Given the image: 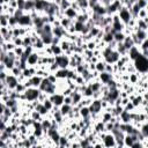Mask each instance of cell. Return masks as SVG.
Listing matches in <instances>:
<instances>
[{"label":"cell","instance_id":"3957f363","mask_svg":"<svg viewBox=\"0 0 148 148\" xmlns=\"http://www.w3.org/2000/svg\"><path fill=\"white\" fill-rule=\"evenodd\" d=\"M118 15H119V17H120L121 22H123L125 25H127V24H128V22H130V20L132 18V14H131L130 9H128L126 6H123V7L119 9Z\"/></svg>","mask_w":148,"mask_h":148},{"label":"cell","instance_id":"484cf974","mask_svg":"<svg viewBox=\"0 0 148 148\" xmlns=\"http://www.w3.org/2000/svg\"><path fill=\"white\" fill-rule=\"evenodd\" d=\"M139 77H140V74L138 73H131L130 76H128V82L134 84V83H138L139 82Z\"/></svg>","mask_w":148,"mask_h":148},{"label":"cell","instance_id":"ac0fdd59","mask_svg":"<svg viewBox=\"0 0 148 148\" xmlns=\"http://www.w3.org/2000/svg\"><path fill=\"white\" fill-rule=\"evenodd\" d=\"M126 38V35L124 31H117L113 34V39L117 42V43H121L124 42V39Z\"/></svg>","mask_w":148,"mask_h":148},{"label":"cell","instance_id":"7a4b0ae2","mask_svg":"<svg viewBox=\"0 0 148 148\" xmlns=\"http://www.w3.org/2000/svg\"><path fill=\"white\" fill-rule=\"evenodd\" d=\"M40 90L39 88H36V87H31V88H28L25 89L24 91V95H25V98H27V102H34V101H37L39 95H40Z\"/></svg>","mask_w":148,"mask_h":148},{"label":"cell","instance_id":"44dd1931","mask_svg":"<svg viewBox=\"0 0 148 148\" xmlns=\"http://www.w3.org/2000/svg\"><path fill=\"white\" fill-rule=\"evenodd\" d=\"M124 45H125V47H126V50L128 51L132 46H134L135 44H134V42H133V39H132V37H131V35L130 36H126V38L124 39Z\"/></svg>","mask_w":148,"mask_h":148},{"label":"cell","instance_id":"83f0119b","mask_svg":"<svg viewBox=\"0 0 148 148\" xmlns=\"http://www.w3.org/2000/svg\"><path fill=\"white\" fill-rule=\"evenodd\" d=\"M112 117H113V116H112V113H111L110 111L105 110V111L103 112V114H102V121L108 123V121H110V120H111V118H112Z\"/></svg>","mask_w":148,"mask_h":148},{"label":"cell","instance_id":"d6a6232c","mask_svg":"<svg viewBox=\"0 0 148 148\" xmlns=\"http://www.w3.org/2000/svg\"><path fill=\"white\" fill-rule=\"evenodd\" d=\"M142 101H143V96H135L133 99H132V103L135 108H138L139 105L142 104Z\"/></svg>","mask_w":148,"mask_h":148},{"label":"cell","instance_id":"7c38bea8","mask_svg":"<svg viewBox=\"0 0 148 148\" xmlns=\"http://www.w3.org/2000/svg\"><path fill=\"white\" fill-rule=\"evenodd\" d=\"M77 14H79V12H77L76 9H74L72 6H71V7H68V8H67V9L64 12V15H65L66 17L71 18V20H76Z\"/></svg>","mask_w":148,"mask_h":148},{"label":"cell","instance_id":"ffe728a7","mask_svg":"<svg viewBox=\"0 0 148 148\" xmlns=\"http://www.w3.org/2000/svg\"><path fill=\"white\" fill-rule=\"evenodd\" d=\"M79 112H80L81 118H87L90 116V110H89V106H87V105H83L82 108H80Z\"/></svg>","mask_w":148,"mask_h":148},{"label":"cell","instance_id":"30bf717a","mask_svg":"<svg viewBox=\"0 0 148 148\" xmlns=\"http://www.w3.org/2000/svg\"><path fill=\"white\" fill-rule=\"evenodd\" d=\"M39 58H40L39 53H38L37 51H34V52L28 57V59H27V64H28V66L30 67V66H36V65H38V60H39Z\"/></svg>","mask_w":148,"mask_h":148},{"label":"cell","instance_id":"52a82bcc","mask_svg":"<svg viewBox=\"0 0 148 148\" xmlns=\"http://www.w3.org/2000/svg\"><path fill=\"white\" fill-rule=\"evenodd\" d=\"M69 57L66 56L65 53L60 54V56H56V61L59 65L60 68H68L69 67Z\"/></svg>","mask_w":148,"mask_h":148},{"label":"cell","instance_id":"ee69618b","mask_svg":"<svg viewBox=\"0 0 148 148\" xmlns=\"http://www.w3.org/2000/svg\"><path fill=\"white\" fill-rule=\"evenodd\" d=\"M140 47H141V50H148V37H147L146 39H143V40H142V43H141Z\"/></svg>","mask_w":148,"mask_h":148},{"label":"cell","instance_id":"cb8c5ba5","mask_svg":"<svg viewBox=\"0 0 148 148\" xmlns=\"http://www.w3.org/2000/svg\"><path fill=\"white\" fill-rule=\"evenodd\" d=\"M84 27H86V23L74 20V28H75V31L76 32H82V30L84 29Z\"/></svg>","mask_w":148,"mask_h":148},{"label":"cell","instance_id":"603a6c76","mask_svg":"<svg viewBox=\"0 0 148 148\" xmlns=\"http://www.w3.org/2000/svg\"><path fill=\"white\" fill-rule=\"evenodd\" d=\"M105 66H106V62L104 61V60H98L97 62H96V71L98 72V73H102V72H104L105 71Z\"/></svg>","mask_w":148,"mask_h":148},{"label":"cell","instance_id":"f6af8a7d","mask_svg":"<svg viewBox=\"0 0 148 148\" xmlns=\"http://www.w3.org/2000/svg\"><path fill=\"white\" fill-rule=\"evenodd\" d=\"M146 88H147V90H148V81L146 82Z\"/></svg>","mask_w":148,"mask_h":148},{"label":"cell","instance_id":"74e56055","mask_svg":"<svg viewBox=\"0 0 148 148\" xmlns=\"http://www.w3.org/2000/svg\"><path fill=\"white\" fill-rule=\"evenodd\" d=\"M148 16V10L147 8H141L139 10V14H138V18H145Z\"/></svg>","mask_w":148,"mask_h":148},{"label":"cell","instance_id":"5b68a950","mask_svg":"<svg viewBox=\"0 0 148 148\" xmlns=\"http://www.w3.org/2000/svg\"><path fill=\"white\" fill-rule=\"evenodd\" d=\"M18 25L20 27H34V23H32V17L29 13H24L18 20Z\"/></svg>","mask_w":148,"mask_h":148},{"label":"cell","instance_id":"4dcf8cb0","mask_svg":"<svg viewBox=\"0 0 148 148\" xmlns=\"http://www.w3.org/2000/svg\"><path fill=\"white\" fill-rule=\"evenodd\" d=\"M30 45H32V39H31L30 34H28V35L23 36V46L27 47V46H30Z\"/></svg>","mask_w":148,"mask_h":148},{"label":"cell","instance_id":"5bb4252c","mask_svg":"<svg viewBox=\"0 0 148 148\" xmlns=\"http://www.w3.org/2000/svg\"><path fill=\"white\" fill-rule=\"evenodd\" d=\"M118 117H119V119H120L121 123H131L132 121V119H131V112L130 111H126L125 109H124V111Z\"/></svg>","mask_w":148,"mask_h":148},{"label":"cell","instance_id":"ba28073f","mask_svg":"<svg viewBox=\"0 0 148 148\" xmlns=\"http://www.w3.org/2000/svg\"><path fill=\"white\" fill-rule=\"evenodd\" d=\"M18 82H20V81H18V77H17V76L13 75L12 73L7 75V79H6V83H7V87H8V89H10V90H14V89L16 88V86L18 84Z\"/></svg>","mask_w":148,"mask_h":148},{"label":"cell","instance_id":"f1b7e54d","mask_svg":"<svg viewBox=\"0 0 148 148\" xmlns=\"http://www.w3.org/2000/svg\"><path fill=\"white\" fill-rule=\"evenodd\" d=\"M140 132L143 134V136H145L146 139H148V123H147V121L142 123V125H141V127H140Z\"/></svg>","mask_w":148,"mask_h":148},{"label":"cell","instance_id":"f546056e","mask_svg":"<svg viewBox=\"0 0 148 148\" xmlns=\"http://www.w3.org/2000/svg\"><path fill=\"white\" fill-rule=\"evenodd\" d=\"M102 40L105 42L106 44H109V43H111L112 40H114V39H113V32H106V34H104Z\"/></svg>","mask_w":148,"mask_h":148},{"label":"cell","instance_id":"7402d4cb","mask_svg":"<svg viewBox=\"0 0 148 148\" xmlns=\"http://www.w3.org/2000/svg\"><path fill=\"white\" fill-rule=\"evenodd\" d=\"M32 46H34V49H35V51L37 50V51H39V50H44V46H45V44H44V42L42 40V38L39 37L34 44H32Z\"/></svg>","mask_w":148,"mask_h":148},{"label":"cell","instance_id":"bcb514c9","mask_svg":"<svg viewBox=\"0 0 148 148\" xmlns=\"http://www.w3.org/2000/svg\"><path fill=\"white\" fill-rule=\"evenodd\" d=\"M49 1H51V2H53V1H54V0H49Z\"/></svg>","mask_w":148,"mask_h":148},{"label":"cell","instance_id":"d6986e66","mask_svg":"<svg viewBox=\"0 0 148 148\" xmlns=\"http://www.w3.org/2000/svg\"><path fill=\"white\" fill-rule=\"evenodd\" d=\"M42 80H43V77L39 76V75H37V74H35L34 76L30 77V81H31V83H32V87H36V88L39 87V84L42 83Z\"/></svg>","mask_w":148,"mask_h":148},{"label":"cell","instance_id":"277c9868","mask_svg":"<svg viewBox=\"0 0 148 148\" xmlns=\"http://www.w3.org/2000/svg\"><path fill=\"white\" fill-rule=\"evenodd\" d=\"M102 99L101 98H92L91 104L89 105V110H90V114H97L102 111Z\"/></svg>","mask_w":148,"mask_h":148},{"label":"cell","instance_id":"7dc6e473","mask_svg":"<svg viewBox=\"0 0 148 148\" xmlns=\"http://www.w3.org/2000/svg\"><path fill=\"white\" fill-rule=\"evenodd\" d=\"M147 10H148V6H147Z\"/></svg>","mask_w":148,"mask_h":148},{"label":"cell","instance_id":"8992f818","mask_svg":"<svg viewBox=\"0 0 148 148\" xmlns=\"http://www.w3.org/2000/svg\"><path fill=\"white\" fill-rule=\"evenodd\" d=\"M102 141H103L104 147H117L116 138H114V135H113L111 132H106V134H105V136L102 139Z\"/></svg>","mask_w":148,"mask_h":148},{"label":"cell","instance_id":"60d3db41","mask_svg":"<svg viewBox=\"0 0 148 148\" xmlns=\"http://www.w3.org/2000/svg\"><path fill=\"white\" fill-rule=\"evenodd\" d=\"M124 109H125L126 111H130V112H131V111H133V110L135 109V106H134V105H133V103L130 101V102H128V103H127V104L124 106Z\"/></svg>","mask_w":148,"mask_h":148},{"label":"cell","instance_id":"ab89813d","mask_svg":"<svg viewBox=\"0 0 148 148\" xmlns=\"http://www.w3.org/2000/svg\"><path fill=\"white\" fill-rule=\"evenodd\" d=\"M22 74H23V76H24L25 79H30L31 76H34V75L31 74V71H30V68H29V67L24 68V69L22 71Z\"/></svg>","mask_w":148,"mask_h":148},{"label":"cell","instance_id":"e575fe53","mask_svg":"<svg viewBox=\"0 0 148 148\" xmlns=\"http://www.w3.org/2000/svg\"><path fill=\"white\" fill-rule=\"evenodd\" d=\"M15 46H23V37H13V40H12Z\"/></svg>","mask_w":148,"mask_h":148},{"label":"cell","instance_id":"d590c367","mask_svg":"<svg viewBox=\"0 0 148 148\" xmlns=\"http://www.w3.org/2000/svg\"><path fill=\"white\" fill-rule=\"evenodd\" d=\"M96 47H97V42L96 40H89V42H87V49L88 50H91V51H94V50H96Z\"/></svg>","mask_w":148,"mask_h":148},{"label":"cell","instance_id":"f35d334b","mask_svg":"<svg viewBox=\"0 0 148 148\" xmlns=\"http://www.w3.org/2000/svg\"><path fill=\"white\" fill-rule=\"evenodd\" d=\"M10 73H12L13 75H15V76H17V77H18V76H20V75L22 74V69H21L20 67L15 66V67H14V68H13V69L10 71Z\"/></svg>","mask_w":148,"mask_h":148},{"label":"cell","instance_id":"d4e9b609","mask_svg":"<svg viewBox=\"0 0 148 148\" xmlns=\"http://www.w3.org/2000/svg\"><path fill=\"white\" fill-rule=\"evenodd\" d=\"M71 45H72V42H69V40H61L60 42V46H61V49H62V51H64V53L65 52H67V51H69V49H71Z\"/></svg>","mask_w":148,"mask_h":148},{"label":"cell","instance_id":"1f68e13d","mask_svg":"<svg viewBox=\"0 0 148 148\" xmlns=\"http://www.w3.org/2000/svg\"><path fill=\"white\" fill-rule=\"evenodd\" d=\"M83 96L84 97H92V95H94V90L91 89V87L89 86V84H87V87H86V89L83 90Z\"/></svg>","mask_w":148,"mask_h":148},{"label":"cell","instance_id":"b9f144b4","mask_svg":"<svg viewBox=\"0 0 148 148\" xmlns=\"http://www.w3.org/2000/svg\"><path fill=\"white\" fill-rule=\"evenodd\" d=\"M113 64H106V66H105V72H108V73H110V74H113Z\"/></svg>","mask_w":148,"mask_h":148},{"label":"cell","instance_id":"4316f807","mask_svg":"<svg viewBox=\"0 0 148 148\" xmlns=\"http://www.w3.org/2000/svg\"><path fill=\"white\" fill-rule=\"evenodd\" d=\"M116 50H117L121 56L127 54V50H126V47H125V45H124L123 42H121V43H117V47H116Z\"/></svg>","mask_w":148,"mask_h":148},{"label":"cell","instance_id":"8fae6325","mask_svg":"<svg viewBox=\"0 0 148 148\" xmlns=\"http://www.w3.org/2000/svg\"><path fill=\"white\" fill-rule=\"evenodd\" d=\"M140 54H141V51L139 50V46H136V45L132 46V47L127 51V56L130 57L131 61H134V60H135Z\"/></svg>","mask_w":148,"mask_h":148},{"label":"cell","instance_id":"8d00e7d4","mask_svg":"<svg viewBox=\"0 0 148 148\" xmlns=\"http://www.w3.org/2000/svg\"><path fill=\"white\" fill-rule=\"evenodd\" d=\"M14 52H15V54L17 56V58L22 57L23 53H24V46H16V47L14 49Z\"/></svg>","mask_w":148,"mask_h":148},{"label":"cell","instance_id":"7bdbcfd3","mask_svg":"<svg viewBox=\"0 0 148 148\" xmlns=\"http://www.w3.org/2000/svg\"><path fill=\"white\" fill-rule=\"evenodd\" d=\"M64 103H65V104H71V105H73V98H72V96H71V95L65 96V98H64Z\"/></svg>","mask_w":148,"mask_h":148},{"label":"cell","instance_id":"2e32d148","mask_svg":"<svg viewBox=\"0 0 148 148\" xmlns=\"http://www.w3.org/2000/svg\"><path fill=\"white\" fill-rule=\"evenodd\" d=\"M59 110L61 111V113L64 114V117L65 116H68L72 111H73V105H71V104H62L60 108H59Z\"/></svg>","mask_w":148,"mask_h":148},{"label":"cell","instance_id":"6da1fadb","mask_svg":"<svg viewBox=\"0 0 148 148\" xmlns=\"http://www.w3.org/2000/svg\"><path fill=\"white\" fill-rule=\"evenodd\" d=\"M133 64H134L136 71H139L141 74L148 72V58L145 57L142 53H141V54L133 61Z\"/></svg>","mask_w":148,"mask_h":148},{"label":"cell","instance_id":"9a60e30c","mask_svg":"<svg viewBox=\"0 0 148 148\" xmlns=\"http://www.w3.org/2000/svg\"><path fill=\"white\" fill-rule=\"evenodd\" d=\"M54 74H56V76L58 77V80H65V79H67L68 68H59Z\"/></svg>","mask_w":148,"mask_h":148},{"label":"cell","instance_id":"9c48e42d","mask_svg":"<svg viewBox=\"0 0 148 148\" xmlns=\"http://www.w3.org/2000/svg\"><path fill=\"white\" fill-rule=\"evenodd\" d=\"M49 98L52 101V103L54 104V106L60 108V106L64 104V98H65V96L62 95V92H61V94L56 92V94H53V95H50Z\"/></svg>","mask_w":148,"mask_h":148},{"label":"cell","instance_id":"e0dca14e","mask_svg":"<svg viewBox=\"0 0 148 148\" xmlns=\"http://www.w3.org/2000/svg\"><path fill=\"white\" fill-rule=\"evenodd\" d=\"M50 46H51V50H52V54H53L54 57H56V56H60V54L64 53V51H62L60 44H51Z\"/></svg>","mask_w":148,"mask_h":148},{"label":"cell","instance_id":"836d02e7","mask_svg":"<svg viewBox=\"0 0 148 148\" xmlns=\"http://www.w3.org/2000/svg\"><path fill=\"white\" fill-rule=\"evenodd\" d=\"M25 86H24V83L23 82H18V84L16 86V88L14 89L16 92H18V94H23L24 91H25Z\"/></svg>","mask_w":148,"mask_h":148},{"label":"cell","instance_id":"4fadbf2b","mask_svg":"<svg viewBox=\"0 0 148 148\" xmlns=\"http://www.w3.org/2000/svg\"><path fill=\"white\" fill-rule=\"evenodd\" d=\"M98 79L101 80V82L103 83V84H106L111 79H113L112 77V74H110V73H108V72H102V73H99V75H98Z\"/></svg>","mask_w":148,"mask_h":148}]
</instances>
